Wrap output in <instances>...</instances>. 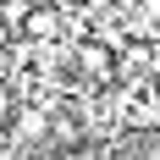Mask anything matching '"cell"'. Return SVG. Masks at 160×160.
<instances>
[{
	"label": "cell",
	"mask_w": 160,
	"mask_h": 160,
	"mask_svg": "<svg viewBox=\"0 0 160 160\" xmlns=\"http://www.w3.org/2000/svg\"><path fill=\"white\" fill-rule=\"evenodd\" d=\"M61 33H66V17H61V6H28V17H22L17 39H22V44H55Z\"/></svg>",
	"instance_id": "1"
},
{
	"label": "cell",
	"mask_w": 160,
	"mask_h": 160,
	"mask_svg": "<svg viewBox=\"0 0 160 160\" xmlns=\"http://www.w3.org/2000/svg\"><path fill=\"white\" fill-rule=\"evenodd\" d=\"M11 111H17V94H11V83H0V127L11 122Z\"/></svg>",
	"instance_id": "2"
},
{
	"label": "cell",
	"mask_w": 160,
	"mask_h": 160,
	"mask_svg": "<svg viewBox=\"0 0 160 160\" xmlns=\"http://www.w3.org/2000/svg\"><path fill=\"white\" fill-rule=\"evenodd\" d=\"M0 160H17V144H11V132L0 127Z\"/></svg>",
	"instance_id": "3"
},
{
	"label": "cell",
	"mask_w": 160,
	"mask_h": 160,
	"mask_svg": "<svg viewBox=\"0 0 160 160\" xmlns=\"http://www.w3.org/2000/svg\"><path fill=\"white\" fill-rule=\"evenodd\" d=\"M6 44H11V33H6V22H0V50H6Z\"/></svg>",
	"instance_id": "4"
}]
</instances>
